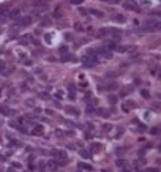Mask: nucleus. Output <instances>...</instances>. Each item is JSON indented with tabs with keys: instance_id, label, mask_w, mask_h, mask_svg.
I'll return each mask as SVG.
<instances>
[{
	"instance_id": "obj_11",
	"label": "nucleus",
	"mask_w": 161,
	"mask_h": 172,
	"mask_svg": "<svg viewBox=\"0 0 161 172\" xmlns=\"http://www.w3.org/2000/svg\"><path fill=\"white\" fill-rule=\"evenodd\" d=\"M0 114L8 117V115H11V109H9L8 106H5V104H0Z\"/></svg>"
},
{
	"instance_id": "obj_28",
	"label": "nucleus",
	"mask_w": 161,
	"mask_h": 172,
	"mask_svg": "<svg viewBox=\"0 0 161 172\" xmlns=\"http://www.w3.org/2000/svg\"><path fill=\"white\" fill-rule=\"evenodd\" d=\"M79 13H81V14H85V16H87V14H89V10H85V8H79Z\"/></svg>"
},
{
	"instance_id": "obj_24",
	"label": "nucleus",
	"mask_w": 161,
	"mask_h": 172,
	"mask_svg": "<svg viewBox=\"0 0 161 172\" xmlns=\"http://www.w3.org/2000/svg\"><path fill=\"white\" fill-rule=\"evenodd\" d=\"M109 103L115 104V103H117V96H114V95H109Z\"/></svg>"
},
{
	"instance_id": "obj_3",
	"label": "nucleus",
	"mask_w": 161,
	"mask_h": 172,
	"mask_svg": "<svg viewBox=\"0 0 161 172\" xmlns=\"http://www.w3.org/2000/svg\"><path fill=\"white\" fill-rule=\"evenodd\" d=\"M82 65H84V68H95L98 65V55L96 54H87L84 59H82Z\"/></svg>"
},
{
	"instance_id": "obj_27",
	"label": "nucleus",
	"mask_w": 161,
	"mask_h": 172,
	"mask_svg": "<svg viewBox=\"0 0 161 172\" xmlns=\"http://www.w3.org/2000/svg\"><path fill=\"white\" fill-rule=\"evenodd\" d=\"M117 166H120V167H123V166H126V163L123 161V159H119L117 161Z\"/></svg>"
},
{
	"instance_id": "obj_31",
	"label": "nucleus",
	"mask_w": 161,
	"mask_h": 172,
	"mask_svg": "<svg viewBox=\"0 0 161 172\" xmlns=\"http://www.w3.org/2000/svg\"><path fill=\"white\" fill-rule=\"evenodd\" d=\"M147 172H159V169H156V167H148Z\"/></svg>"
},
{
	"instance_id": "obj_14",
	"label": "nucleus",
	"mask_w": 161,
	"mask_h": 172,
	"mask_svg": "<svg viewBox=\"0 0 161 172\" xmlns=\"http://www.w3.org/2000/svg\"><path fill=\"white\" fill-rule=\"evenodd\" d=\"M89 13L93 14V16H96V17H103V16H104V13H103L101 10H96V8H92V10H89Z\"/></svg>"
},
{
	"instance_id": "obj_2",
	"label": "nucleus",
	"mask_w": 161,
	"mask_h": 172,
	"mask_svg": "<svg viewBox=\"0 0 161 172\" xmlns=\"http://www.w3.org/2000/svg\"><path fill=\"white\" fill-rule=\"evenodd\" d=\"M142 30L144 32H159L161 30V21L156 19H148L142 24Z\"/></svg>"
},
{
	"instance_id": "obj_34",
	"label": "nucleus",
	"mask_w": 161,
	"mask_h": 172,
	"mask_svg": "<svg viewBox=\"0 0 161 172\" xmlns=\"http://www.w3.org/2000/svg\"><path fill=\"white\" fill-rule=\"evenodd\" d=\"M59 51H60V52H63V54H65V52H68V49H66V46H60V48H59Z\"/></svg>"
},
{
	"instance_id": "obj_15",
	"label": "nucleus",
	"mask_w": 161,
	"mask_h": 172,
	"mask_svg": "<svg viewBox=\"0 0 161 172\" xmlns=\"http://www.w3.org/2000/svg\"><path fill=\"white\" fill-rule=\"evenodd\" d=\"M131 90H133V87H123L122 92H120V96H126V95H130Z\"/></svg>"
},
{
	"instance_id": "obj_13",
	"label": "nucleus",
	"mask_w": 161,
	"mask_h": 172,
	"mask_svg": "<svg viewBox=\"0 0 161 172\" xmlns=\"http://www.w3.org/2000/svg\"><path fill=\"white\" fill-rule=\"evenodd\" d=\"M57 166H59V164H57L55 161H47V163H46V167L49 169L51 172H55V170H57Z\"/></svg>"
},
{
	"instance_id": "obj_5",
	"label": "nucleus",
	"mask_w": 161,
	"mask_h": 172,
	"mask_svg": "<svg viewBox=\"0 0 161 172\" xmlns=\"http://www.w3.org/2000/svg\"><path fill=\"white\" fill-rule=\"evenodd\" d=\"M96 52L100 54V55L106 57V59H111V57H112V51H111L109 48H106V46H104V44H103V46H100V48L96 49Z\"/></svg>"
},
{
	"instance_id": "obj_8",
	"label": "nucleus",
	"mask_w": 161,
	"mask_h": 172,
	"mask_svg": "<svg viewBox=\"0 0 161 172\" xmlns=\"http://www.w3.org/2000/svg\"><path fill=\"white\" fill-rule=\"evenodd\" d=\"M43 133H44L43 125H35V126H33V131H32V134H33V136H41Z\"/></svg>"
},
{
	"instance_id": "obj_16",
	"label": "nucleus",
	"mask_w": 161,
	"mask_h": 172,
	"mask_svg": "<svg viewBox=\"0 0 161 172\" xmlns=\"http://www.w3.org/2000/svg\"><path fill=\"white\" fill-rule=\"evenodd\" d=\"M96 114H98V115H103V117H106V119L111 115V112H109L108 109H96Z\"/></svg>"
},
{
	"instance_id": "obj_19",
	"label": "nucleus",
	"mask_w": 161,
	"mask_h": 172,
	"mask_svg": "<svg viewBox=\"0 0 161 172\" xmlns=\"http://www.w3.org/2000/svg\"><path fill=\"white\" fill-rule=\"evenodd\" d=\"M79 167L84 169V170H92V166L87 164V163H79Z\"/></svg>"
},
{
	"instance_id": "obj_1",
	"label": "nucleus",
	"mask_w": 161,
	"mask_h": 172,
	"mask_svg": "<svg viewBox=\"0 0 161 172\" xmlns=\"http://www.w3.org/2000/svg\"><path fill=\"white\" fill-rule=\"evenodd\" d=\"M122 37V30L119 29H108V27H103L98 32V38H104V40H114L119 41Z\"/></svg>"
},
{
	"instance_id": "obj_21",
	"label": "nucleus",
	"mask_w": 161,
	"mask_h": 172,
	"mask_svg": "<svg viewBox=\"0 0 161 172\" xmlns=\"http://www.w3.org/2000/svg\"><path fill=\"white\" fill-rule=\"evenodd\" d=\"M141 96H142V98H145V99H148V98H150V93H148V90L142 88V90H141Z\"/></svg>"
},
{
	"instance_id": "obj_12",
	"label": "nucleus",
	"mask_w": 161,
	"mask_h": 172,
	"mask_svg": "<svg viewBox=\"0 0 161 172\" xmlns=\"http://www.w3.org/2000/svg\"><path fill=\"white\" fill-rule=\"evenodd\" d=\"M65 111L68 112V114H71V115H76V117H79V109H76V107H71V106H66L65 107Z\"/></svg>"
},
{
	"instance_id": "obj_9",
	"label": "nucleus",
	"mask_w": 161,
	"mask_h": 172,
	"mask_svg": "<svg viewBox=\"0 0 161 172\" xmlns=\"http://www.w3.org/2000/svg\"><path fill=\"white\" fill-rule=\"evenodd\" d=\"M112 21L117 22V24H123V22L126 21V17L123 16V14H114V16H112Z\"/></svg>"
},
{
	"instance_id": "obj_4",
	"label": "nucleus",
	"mask_w": 161,
	"mask_h": 172,
	"mask_svg": "<svg viewBox=\"0 0 161 172\" xmlns=\"http://www.w3.org/2000/svg\"><path fill=\"white\" fill-rule=\"evenodd\" d=\"M32 22H33V17H30V16H19V17H16V27H14V29L30 25Z\"/></svg>"
},
{
	"instance_id": "obj_7",
	"label": "nucleus",
	"mask_w": 161,
	"mask_h": 172,
	"mask_svg": "<svg viewBox=\"0 0 161 172\" xmlns=\"http://www.w3.org/2000/svg\"><path fill=\"white\" fill-rule=\"evenodd\" d=\"M123 6H125L126 10H131V11H139V6L134 2H131V0H130V2H125V3H123Z\"/></svg>"
},
{
	"instance_id": "obj_26",
	"label": "nucleus",
	"mask_w": 161,
	"mask_h": 172,
	"mask_svg": "<svg viewBox=\"0 0 161 172\" xmlns=\"http://www.w3.org/2000/svg\"><path fill=\"white\" fill-rule=\"evenodd\" d=\"M65 40L66 41H71L73 40V33H65Z\"/></svg>"
},
{
	"instance_id": "obj_36",
	"label": "nucleus",
	"mask_w": 161,
	"mask_h": 172,
	"mask_svg": "<svg viewBox=\"0 0 161 172\" xmlns=\"http://www.w3.org/2000/svg\"><path fill=\"white\" fill-rule=\"evenodd\" d=\"M152 14H153V16H158V17H161V11H153Z\"/></svg>"
},
{
	"instance_id": "obj_6",
	"label": "nucleus",
	"mask_w": 161,
	"mask_h": 172,
	"mask_svg": "<svg viewBox=\"0 0 161 172\" xmlns=\"http://www.w3.org/2000/svg\"><path fill=\"white\" fill-rule=\"evenodd\" d=\"M134 107H136V103L134 101H125V103L122 104V111L123 112H130L131 109H134Z\"/></svg>"
},
{
	"instance_id": "obj_38",
	"label": "nucleus",
	"mask_w": 161,
	"mask_h": 172,
	"mask_svg": "<svg viewBox=\"0 0 161 172\" xmlns=\"http://www.w3.org/2000/svg\"><path fill=\"white\" fill-rule=\"evenodd\" d=\"M13 167H16V169H19V167H21V164H19V163H13Z\"/></svg>"
},
{
	"instance_id": "obj_22",
	"label": "nucleus",
	"mask_w": 161,
	"mask_h": 172,
	"mask_svg": "<svg viewBox=\"0 0 161 172\" xmlns=\"http://www.w3.org/2000/svg\"><path fill=\"white\" fill-rule=\"evenodd\" d=\"M38 170H40V172H44V170H46V163H43V161L38 163Z\"/></svg>"
},
{
	"instance_id": "obj_29",
	"label": "nucleus",
	"mask_w": 161,
	"mask_h": 172,
	"mask_svg": "<svg viewBox=\"0 0 161 172\" xmlns=\"http://www.w3.org/2000/svg\"><path fill=\"white\" fill-rule=\"evenodd\" d=\"M103 2H108V3H120L122 0H103Z\"/></svg>"
},
{
	"instance_id": "obj_20",
	"label": "nucleus",
	"mask_w": 161,
	"mask_h": 172,
	"mask_svg": "<svg viewBox=\"0 0 161 172\" xmlns=\"http://www.w3.org/2000/svg\"><path fill=\"white\" fill-rule=\"evenodd\" d=\"M79 153H81V156H82V158H90V156H92V153H90L89 150H81Z\"/></svg>"
},
{
	"instance_id": "obj_23",
	"label": "nucleus",
	"mask_w": 161,
	"mask_h": 172,
	"mask_svg": "<svg viewBox=\"0 0 161 172\" xmlns=\"http://www.w3.org/2000/svg\"><path fill=\"white\" fill-rule=\"evenodd\" d=\"M159 133H161V130L158 128V126H155V128L150 130V134H153V136H156V134H159Z\"/></svg>"
},
{
	"instance_id": "obj_41",
	"label": "nucleus",
	"mask_w": 161,
	"mask_h": 172,
	"mask_svg": "<svg viewBox=\"0 0 161 172\" xmlns=\"http://www.w3.org/2000/svg\"><path fill=\"white\" fill-rule=\"evenodd\" d=\"M78 172H81V170H78Z\"/></svg>"
},
{
	"instance_id": "obj_37",
	"label": "nucleus",
	"mask_w": 161,
	"mask_h": 172,
	"mask_svg": "<svg viewBox=\"0 0 161 172\" xmlns=\"http://www.w3.org/2000/svg\"><path fill=\"white\" fill-rule=\"evenodd\" d=\"M103 128H104V130H106V131H109V130L112 128V126H111V125H104V126H103Z\"/></svg>"
},
{
	"instance_id": "obj_40",
	"label": "nucleus",
	"mask_w": 161,
	"mask_h": 172,
	"mask_svg": "<svg viewBox=\"0 0 161 172\" xmlns=\"http://www.w3.org/2000/svg\"><path fill=\"white\" fill-rule=\"evenodd\" d=\"M159 150H161V144H159Z\"/></svg>"
},
{
	"instance_id": "obj_33",
	"label": "nucleus",
	"mask_w": 161,
	"mask_h": 172,
	"mask_svg": "<svg viewBox=\"0 0 161 172\" xmlns=\"http://www.w3.org/2000/svg\"><path fill=\"white\" fill-rule=\"evenodd\" d=\"M92 150L95 152V150H100V145L98 144H92Z\"/></svg>"
},
{
	"instance_id": "obj_35",
	"label": "nucleus",
	"mask_w": 161,
	"mask_h": 172,
	"mask_svg": "<svg viewBox=\"0 0 161 172\" xmlns=\"http://www.w3.org/2000/svg\"><path fill=\"white\" fill-rule=\"evenodd\" d=\"M126 152V148H117V153L119 155H122V153H125Z\"/></svg>"
},
{
	"instance_id": "obj_10",
	"label": "nucleus",
	"mask_w": 161,
	"mask_h": 172,
	"mask_svg": "<svg viewBox=\"0 0 161 172\" xmlns=\"http://www.w3.org/2000/svg\"><path fill=\"white\" fill-rule=\"evenodd\" d=\"M74 30L76 32H87L90 29H89V27H85L84 24H81V22H74Z\"/></svg>"
},
{
	"instance_id": "obj_32",
	"label": "nucleus",
	"mask_w": 161,
	"mask_h": 172,
	"mask_svg": "<svg viewBox=\"0 0 161 172\" xmlns=\"http://www.w3.org/2000/svg\"><path fill=\"white\" fill-rule=\"evenodd\" d=\"M62 96H63V95H62V92H60V90H57V93H55V98H57V99H60Z\"/></svg>"
},
{
	"instance_id": "obj_30",
	"label": "nucleus",
	"mask_w": 161,
	"mask_h": 172,
	"mask_svg": "<svg viewBox=\"0 0 161 172\" xmlns=\"http://www.w3.org/2000/svg\"><path fill=\"white\" fill-rule=\"evenodd\" d=\"M11 144H13L14 147H19V145H21V144H19V141H16V139H11Z\"/></svg>"
},
{
	"instance_id": "obj_25",
	"label": "nucleus",
	"mask_w": 161,
	"mask_h": 172,
	"mask_svg": "<svg viewBox=\"0 0 161 172\" xmlns=\"http://www.w3.org/2000/svg\"><path fill=\"white\" fill-rule=\"evenodd\" d=\"M70 3H73V5H81V3H84V0H70Z\"/></svg>"
},
{
	"instance_id": "obj_17",
	"label": "nucleus",
	"mask_w": 161,
	"mask_h": 172,
	"mask_svg": "<svg viewBox=\"0 0 161 172\" xmlns=\"http://www.w3.org/2000/svg\"><path fill=\"white\" fill-rule=\"evenodd\" d=\"M152 109H153V111H156V112H161V103L159 101H155V103H152Z\"/></svg>"
},
{
	"instance_id": "obj_18",
	"label": "nucleus",
	"mask_w": 161,
	"mask_h": 172,
	"mask_svg": "<svg viewBox=\"0 0 161 172\" xmlns=\"http://www.w3.org/2000/svg\"><path fill=\"white\" fill-rule=\"evenodd\" d=\"M70 60H73V55H71V54H68V52H65L63 55H62V62H70Z\"/></svg>"
},
{
	"instance_id": "obj_39",
	"label": "nucleus",
	"mask_w": 161,
	"mask_h": 172,
	"mask_svg": "<svg viewBox=\"0 0 161 172\" xmlns=\"http://www.w3.org/2000/svg\"><path fill=\"white\" fill-rule=\"evenodd\" d=\"M8 172H13V170H11V169H9V170H8Z\"/></svg>"
}]
</instances>
